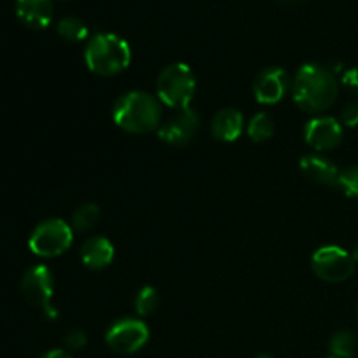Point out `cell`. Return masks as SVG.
I'll return each instance as SVG.
<instances>
[{
  "label": "cell",
  "instance_id": "1",
  "mask_svg": "<svg viewBox=\"0 0 358 358\" xmlns=\"http://www.w3.org/2000/svg\"><path fill=\"white\" fill-rule=\"evenodd\" d=\"M339 83L334 72L320 63H304L292 79V96L308 114H322L336 103Z\"/></svg>",
  "mask_w": 358,
  "mask_h": 358
},
{
  "label": "cell",
  "instance_id": "2",
  "mask_svg": "<svg viewBox=\"0 0 358 358\" xmlns=\"http://www.w3.org/2000/svg\"><path fill=\"white\" fill-rule=\"evenodd\" d=\"M112 119L122 131L147 135L163 124V103L147 91H128L115 100Z\"/></svg>",
  "mask_w": 358,
  "mask_h": 358
},
{
  "label": "cell",
  "instance_id": "3",
  "mask_svg": "<svg viewBox=\"0 0 358 358\" xmlns=\"http://www.w3.org/2000/svg\"><path fill=\"white\" fill-rule=\"evenodd\" d=\"M84 62L96 76L114 77L124 72L131 63V48L121 35L100 31L87 41Z\"/></svg>",
  "mask_w": 358,
  "mask_h": 358
},
{
  "label": "cell",
  "instance_id": "4",
  "mask_svg": "<svg viewBox=\"0 0 358 358\" xmlns=\"http://www.w3.org/2000/svg\"><path fill=\"white\" fill-rule=\"evenodd\" d=\"M196 93V76L185 63H171L159 72L156 80V96L168 108H189Z\"/></svg>",
  "mask_w": 358,
  "mask_h": 358
},
{
  "label": "cell",
  "instance_id": "5",
  "mask_svg": "<svg viewBox=\"0 0 358 358\" xmlns=\"http://www.w3.org/2000/svg\"><path fill=\"white\" fill-rule=\"evenodd\" d=\"M72 226L63 219H48L31 231L28 247L38 257L52 259L65 254L72 247Z\"/></svg>",
  "mask_w": 358,
  "mask_h": 358
},
{
  "label": "cell",
  "instance_id": "6",
  "mask_svg": "<svg viewBox=\"0 0 358 358\" xmlns=\"http://www.w3.org/2000/svg\"><path fill=\"white\" fill-rule=\"evenodd\" d=\"M311 269L322 282L341 283L352 278L355 273V259L345 248L327 245V247L318 248L313 254Z\"/></svg>",
  "mask_w": 358,
  "mask_h": 358
},
{
  "label": "cell",
  "instance_id": "7",
  "mask_svg": "<svg viewBox=\"0 0 358 358\" xmlns=\"http://www.w3.org/2000/svg\"><path fill=\"white\" fill-rule=\"evenodd\" d=\"M21 292L28 304L44 311L51 320L58 317V311L52 306V294H55V278L48 266H34L24 273L21 280Z\"/></svg>",
  "mask_w": 358,
  "mask_h": 358
},
{
  "label": "cell",
  "instance_id": "8",
  "mask_svg": "<svg viewBox=\"0 0 358 358\" xmlns=\"http://www.w3.org/2000/svg\"><path fill=\"white\" fill-rule=\"evenodd\" d=\"M149 341V327L140 318H121L108 327L105 343L108 348L121 355L140 352Z\"/></svg>",
  "mask_w": 358,
  "mask_h": 358
},
{
  "label": "cell",
  "instance_id": "9",
  "mask_svg": "<svg viewBox=\"0 0 358 358\" xmlns=\"http://www.w3.org/2000/svg\"><path fill=\"white\" fill-rule=\"evenodd\" d=\"M292 91V79L282 66H266L255 76L252 93L261 105H275Z\"/></svg>",
  "mask_w": 358,
  "mask_h": 358
},
{
  "label": "cell",
  "instance_id": "10",
  "mask_svg": "<svg viewBox=\"0 0 358 358\" xmlns=\"http://www.w3.org/2000/svg\"><path fill=\"white\" fill-rule=\"evenodd\" d=\"M201 128V117L191 107L184 110H177L170 119L163 121L157 129V136L161 142L171 147H185L194 140Z\"/></svg>",
  "mask_w": 358,
  "mask_h": 358
},
{
  "label": "cell",
  "instance_id": "11",
  "mask_svg": "<svg viewBox=\"0 0 358 358\" xmlns=\"http://www.w3.org/2000/svg\"><path fill=\"white\" fill-rule=\"evenodd\" d=\"M345 129L339 119L331 115H318L308 121L304 128V140L308 145L317 152H327L334 150L343 142Z\"/></svg>",
  "mask_w": 358,
  "mask_h": 358
},
{
  "label": "cell",
  "instance_id": "12",
  "mask_svg": "<svg viewBox=\"0 0 358 358\" xmlns=\"http://www.w3.org/2000/svg\"><path fill=\"white\" fill-rule=\"evenodd\" d=\"M299 168L301 173L315 184L325 185V187H339L341 170L336 166L334 161L322 156V154L303 156L299 161Z\"/></svg>",
  "mask_w": 358,
  "mask_h": 358
},
{
  "label": "cell",
  "instance_id": "13",
  "mask_svg": "<svg viewBox=\"0 0 358 358\" xmlns=\"http://www.w3.org/2000/svg\"><path fill=\"white\" fill-rule=\"evenodd\" d=\"M245 129H247V122L238 108H220L210 122V133L217 142L222 143L236 142Z\"/></svg>",
  "mask_w": 358,
  "mask_h": 358
},
{
  "label": "cell",
  "instance_id": "14",
  "mask_svg": "<svg viewBox=\"0 0 358 358\" xmlns=\"http://www.w3.org/2000/svg\"><path fill=\"white\" fill-rule=\"evenodd\" d=\"M114 245L103 236H90L80 247V261L87 269L101 271L114 261Z\"/></svg>",
  "mask_w": 358,
  "mask_h": 358
},
{
  "label": "cell",
  "instance_id": "15",
  "mask_svg": "<svg viewBox=\"0 0 358 358\" xmlns=\"http://www.w3.org/2000/svg\"><path fill=\"white\" fill-rule=\"evenodd\" d=\"M55 14L52 0H16V16L34 30L49 27Z\"/></svg>",
  "mask_w": 358,
  "mask_h": 358
},
{
  "label": "cell",
  "instance_id": "16",
  "mask_svg": "<svg viewBox=\"0 0 358 358\" xmlns=\"http://www.w3.org/2000/svg\"><path fill=\"white\" fill-rule=\"evenodd\" d=\"M275 131V119H273L268 112H259V114H255L254 117L247 122V135L257 143L271 140Z\"/></svg>",
  "mask_w": 358,
  "mask_h": 358
},
{
  "label": "cell",
  "instance_id": "17",
  "mask_svg": "<svg viewBox=\"0 0 358 358\" xmlns=\"http://www.w3.org/2000/svg\"><path fill=\"white\" fill-rule=\"evenodd\" d=\"M100 206L94 205V203H84V205L77 206L76 212L72 213L70 226L77 233H87V231H91L96 226L98 220H100Z\"/></svg>",
  "mask_w": 358,
  "mask_h": 358
},
{
  "label": "cell",
  "instance_id": "18",
  "mask_svg": "<svg viewBox=\"0 0 358 358\" xmlns=\"http://www.w3.org/2000/svg\"><path fill=\"white\" fill-rule=\"evenodd\" d=\"M357 336L352 331H338L329 343L332 357L336 358H352L357 353Z\"/></svg>",
  "mask_w": 358,
  "mask_h": 358
},
{
  "label": "cell",
  "instance_id": "19",
  "mask_svg": "<svg viewBox=\"0 0 358 358\" xmlns=\"http://www.w3.org/2000/svg\"><path fill=\"white\" fill-rule=\"evenodd\" d=\"M56 30L59 37L69 42H80L87 38V24L76 16L62 17L56 24Z\"/></svg>",
  "mask_w": 358,
  "mask_h": 358
},
{
  "label": "cell",
  "instance_id": "20",
  "mask_svg": "<svg viewBox=\"0 0 358 358\" xmlns=\"http://www.w3.org/2000/svg\"><path fill=\"white\" fill-rule=\"evenodd\" d=\"M159 306V296L154 287L145 285L136 292L135 296V311L140 317H149Z\"/></svg>",
  "mask_w": 358,
  "mask_h": 358
},
{
  "label": "cell",
  "instance_id": "21",
  "mask_svg": "<svg viewBox=\"0 0 358 358\" xmlns=\"http://www.w3.org/2000/svg\"><path fill=\"white\" fill-rule=\"evenodd\" d=\"M339 189H343V192H345L346 196H350V198L358 199V164L341 171Z\"/></svg>",
  "mask_w": 358,
  "mask_h": 358
},
{
  "label": "cell",
  "instance_id": "22",
  "mask_svg": "<svg viewBox=\"0 0 358 358\" xmlns=\"http://www.w3.org/2000/svg\"><path fill=\"white\" fill-rule=\"evenodd\" d=\"M65 348L70 350V352H80L87 346V334L83 331V329H72L65 334Z\"/></svg>",
  "mask_w": 358,
  "mask_h": 358
},
{
  "label": "cell",
  "instance_id": "23",
  "mask_svg": "<svg viewBox=\"0 0 358 358\" xmlns=\"http://www.w3.org/2000/svg\"><path fill=\"white\" fill-rule=\"evenodd\" d=\"M339 122H341L343 126H348V128H355V126H358V101H352V103H348L343 108Z\"/></svg>",
  "mask_w": 358,
  "mask_h": 358
},
{
  "label": "cell",
  "instance_id": "24",
  "mask_svg": "<svg viewBox=\"0 0 358 358\" xmlns=\"http://www.w3.org/2000/svg\"><path fill=\"white\" fill-rule=\"evenodd\" d=\"M343 84H345L352 93L358 94V66H353V69L346 70V72L343 73Z\"/></svg>",
  "mask_w": 358,
  "mask_h": 358
},
{
  "label": "cell",
  "instance_id": "25",
  "mask_svg": "<svg viewBox=\"0 0 358 358\" xmlns=\"http://www.w3.org/2000/svg\"><path fill=\"white\" fill-rule=\"evenodd\" d=\"M41 358H72L66 350H51V352L44 353Z\"/></svg>",
  "mask_w": 358,
  "mask_h": 358
},
{
  "label": "cell",
  "instance_id": "26",
  "mask_svg": "<svg viewBox=\"0 0 358 358\" xmlns=\"http://www.w3.org/2000/svg\"><path fill=\"white\" fill-rule=\"evenodd\" d=\"M352 255H353V259H355V262H358V243L355 245V248H353Z\"/></svg>",
  "mask_w": 358,
  "mask_h": 358
},
{
  "label": "cell",
  "instance_id": "27",
  "mask_svg": "<svg viewBox=\"0 0 358 358\" xmlns=\"http://www.w3.org/2000/svg\"><path fill=\"white\" fill-rule=\"evenodd\" d=\"M280 2L287 3V6H290V3H296V2H299V0H280Z\"/></svg>",
  "mask_w": 358,
  "mask_h": 358
},
{
  "label": "cell",
  "instance_id": "28",
  "mask_svg": "<svg viewBox=\"0 0 358 358\" xmlns=\"http://www.w3.org/2000/svg\"><path fill=\"white\" fill-rule=\"evenodd\" d=\"M255 358H275L273 355H266V353H261V355H257Z\"/></svg>",
  "mask_w": 358,
  "mask_h": 358
},
{
  "label": "cell",
  "instance_id": "29",
  "mask_svg": "<svg viewBox=\"0 0 358 358\" xmlns=\"http://www.w3.org/2000/svg\"><path fill=\"white\" fill-rule=\"evenodd\" d=\"M357 315H358V306H357Z\"/></svg>",
  "mask_w": 358,
  "mask_h": 358
},
{
  "label": "cell",
  "instance_id": "30",
  "mask_svg": "<svg viewBox=\"0 0 358 358\" xmlns=\"http://www.w3.org/2000/svg\"><path fill=\"white\" fill-rule=\"evenodd\" d=\"M331 358H336V357H331Z\"/></svg>",
  "mask_w": 358,
  "mask_h": 358
}]
</instances>
